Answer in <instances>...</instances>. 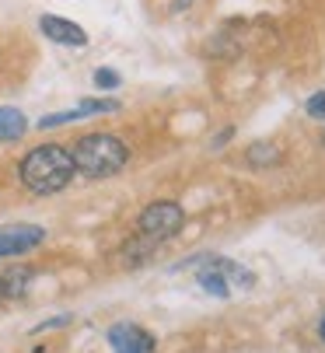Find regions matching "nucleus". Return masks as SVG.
<instances>
[{
    "label": "nucleus",
    "instance_id": "obj_2",
    "mask_svg": "<svg viewBox=\"0 0 325 353\" xmlns=\"http://www.w3.org/2000/svg\"><path fill=\"white\" fill-rule=\"evenodd\" d=\"M70 158H74V172L84 179H108L126 168L130 161V147L112 137V133H88L70 147Z\"/></svg>",
    "mask_w": 325,
    "mask_h": 353
},
{
    "label": "nucleus",
    "instance_id": "obj_7",
    "mask_svg": "<svg viewBox=\"0 0 325 353\" xmlns=\"http://www.w3.org/2000/svg\"><path fill=\"white\" fill-rule=\"evenodd\" d=\"M39 28H42V35L49 42H57V46H70V49H84L88 46V32L77 21H67L60 14H42Z\"/></svg>",
    "mask_w": 325,
    "mask_h": 353
},
{
    "label": "nucleus",
    "instance_id": "obj_12",
    "mask_svg": "<svg viewBox=\"0 0 325 353\" xmlns=\"http://www.w3.org/2000/svg\"><path fill=\"white\" fill-rule=\"evenodd\" d=\"M199 273H196V280H199V287L206 290V294H213V297H228L231 294V287H228V280L217 273V270H210V266H196Z\"/></svg>",
    "mask_w": 325,
    "mask_h": 353
},
{
    "label": "nucleus",
    "instance_id": "obj_10",
    "mask_svg": "<svg viewBox=\"0 0 325 353\" xmlns=\"http://www.w3.org/2000/svg\"><path fill=\"white\" fill-rule=\"evenodd\" d=\"M32 266H11L4 276H0V283H4V297H21L32 283Z\"/></svg>",
    "mask_w": 325,
    "mask_h": 353
},
{
    "label": "nucleus",
    "instance_id": "obj_1",
    "mask_svg": "<svg viewBox=\"0 0 325 353\" xmlns=\"http://www.w3.org/2000/svg\"><path fill=\"white\" fill-rule=\"evenodd\" d=\"M74 158H70V147L63 143H42L32 147L28 154L18 165V179L28 192L35 196H52V192H63L74 182Z\"/></svg>",
    "mask_w": 325,
    "mask_h": 353
},
{
    "label": "nucleus",
    "instance_id": "obj_20",
    "mask_svg": "<svg viewBox=\"0 0 325 353\" xmlns=\"http://www.w3.org/2000/svg\"><path fill=\"white\" fill-rule=\"evenodd\" d=\"M322 143H325V133H322Z\"/></svg>",
    "mask_w": 325,
    "mask_h": 353
},
{
    "label": "nucleus",
    "instance_id": "obj_3",
    "mask_svg": "<svg viewBox=\"0 0 325 353\" xmlns=\"http://www.w3.org/2000/svg\"><path fill=\"white\" fill-rule=\"evenodd\" d=\"M182 224H186V214H182V207L175 203V199H157V203L144 207V214L137 221L140 234H147L154 241H168L172 234H179Z\"/></svg>",
    "mask_w": 325,
    "mask_h": 353
},
{
    "label": "nucleus",
    "instance_id": "obj_8",
    "mask_svg": "<svg viewBox=\"0 0 325 353\" xmlns=\"http://www.w3.org/2000/svg\"><path fill=\"white\" fill-rule=\"evenodd\" d=\"M245 161L252 168H277L284 161V150L277 143H269V140H255L248 150H245Z\"/></svg>",
    "mask_w": 325,
    "mask_h": 353
},
{
    "label": "nucleus",
    "instance_id": "obj_18",
    "mask_svg": "<svg viewBox=\"0 0 325 353\" xmlns=\"http://www.w3.org/2000/svg\"><path fill=\"white\" fill-rule=\"evenodd\" d=\"M322 339H325V319H322Z\"/></svg>",
    "mask_w": 325,
    "mask_h": 353
},
{
    "label": "nucleus",
    "instance_id": "obj_11",
    "mask_svg": "<svg viewBox=\"0 0 325 353\" xmlns=\"http://www.w3.org/2000/svg\"><path fill=\"white\" fill-rule=\"evenodd\" d=\"M161 241H154V238H147V234H140V238H133L126 248H123V259H126V266H144L150 256H154V248H157Z\"/></svg>",
    "mask_w": 325,
    "mask_h": 353
},
{
    "label": "nucleus",
    "instance_id": "obj_13",
    "mask_svg": "<svg viewBox=\"0 0 325 353\" xmlns=\"http://www.w3.org/2000/svg\"><path fill=\"white\" fill-rule=\"evenodd\" d=\"M119 84H123V77H119L112 67H98V70H95V88H98V91H116Z\"/></svg>",
    "mask_w": 325,
    "mask_h": 353
},
{
    "label": "nucleus",
    "instance_id": "obj_14",
    "mask_svg": "<svg viewBox=\"0 0 325 353\" xmlns=\"http://www.w3.org/2000/svg\"><path fill=\"white\" fill-rule=\"evenodd\" d=\"M308 116L318 119V123H325V91H318V94L308 98Z\"/></svg>",
    "mask_w": 325,
    "mask_h": 353
},
{
    "label": "nucleus",
    "instance_id": "obj_9",
    "mask_svg": "<svg viewBox=\"0 0 325 353\" xmlns=\"http://www.w3.org/2000/svg\"><path fill=\"white\" fill-rule=\"evenodd\" d=\"M28 133V119L21 109H0V143H14Z\"/></svg>",
    "mask_w": 325,
    "mask_h": 353
},
{
    "label": "nucleus",
    "instance_id": "obj_4",
    "mask_svg": "<svg viewBox=\"0 0 325 353\" xmlns=\"http://www.w3.org/2000/svg\"><path fill=\"white\" fill-rule=\"evenodd\" d=\"M42 241H46V228H39V224H8V228H0V259L25 256V252L39 248Z\"/></svg>",
    "mask_w": 325,
    "mask_h": 353
},
{
    "label": "nucleus",
    "instance_id": "obj_6",
    "mask_svg": "<svg viewBox=\"0 0 325 353\" xmlns=\"http://www.w3.org/2000/svg\"><path fill=\"white\" fill-rule=\"evenodd\" d=\"M108 346L112 353H154V336L133 322H119L108 329Z\"/></svg>",
    "mask_w": 325,
    "mask_h": 353
},
{
    "label": "nucleus",
    "instance_id": "obj_16",
    "mask_svg": "<svg viewBox=\"0 0 325 353\" xmlns=\"http://www.w3.org/2000/svg\"><path fill=\"white\" fill-rule=\"evenodd\" d=\"M231 137H235V130H231V126H224L221 133H217V137H213V150H221V147H224V143H228Z\"/></svg>",
    "mask_w": 325,
    "mask_h": 353
},
{
    "label": "nucleus",
    "instance_id": "obj_19",
    "mask_svg": "<svg viewBox=\"0 0 325 353\" xmlns=\"http://www.w3.org/2000/svg\"><path fill=\"white\" fill-rule=\"evenodd\" d=\"M0 297H4V283H0Z\"/></svg>",
    "mask_w": 325,
    "mask_h": 353
},
{
    "label": "nucleus",
    "instance_id": "obj_17",
    "mask_svg": "<svg viewBox=\"0 0 325 353\" xmlns=\"http://www.w3.org/2000/svg\"><path fill=\"white\" fill-rule=\"evenodd\" d=\"M193 4V0H179V8H189Z\"/></svg>",
    "mask_w": 325,
    "mask_h": 353
},
{
    "label": "nucleus",
    "instance_id": "obj_5",
    "mask_svg": "<svg viewBox=\"0 0 325 353\" xmlns=\"http://www.w3.org/2000/svg\"><path fill=\"white\" fill-rule=\"evenodd\" d=\"M101 112H119V102H116V98H84V102L74 105V109L42 116L35 126H39V130H57V126H63V123H74V119H84V116H101Z\"/></svg>",
    "mask_w": 325,
    "mask_h": 353
},
{
    "label": "nucleus",
    "instance_id": "obj_15",
    "mask_svg": "<svg viewBox=\"0 0 325 353\" xmlns=\"http://www.w3.org/2000/svg\"><path fill=\"white\" fill-rule=\"evenodd\" d=\"M74 322V315H57V319H49V322H39L35 329H32V336H39V332H49V329H67Z\"/></svg>",
    "mask_w": 325,
    "mask_h": 353
}]
</instances>
